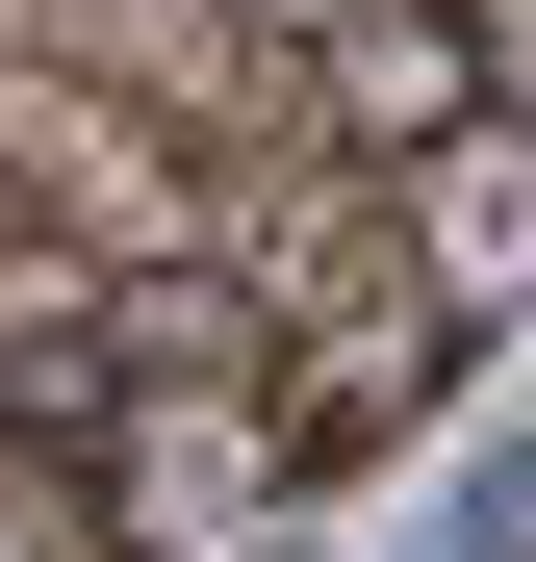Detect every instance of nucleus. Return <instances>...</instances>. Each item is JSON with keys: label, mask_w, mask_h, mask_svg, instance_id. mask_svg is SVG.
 <instances>
[{"label": "nucleus", "mask_w": 536, "mask_h": 562, "mask_svg": "<svg viewBox=\"0 0 536 562\" xmlns=\"http://www.w3.org/2000/svg\"><path fill=\"white\" fill-rule=\"evenodd\" d=\"M0 562H77V512H0Z\"/></svg>", "instance_id": "obj_1"}]
</instances>
